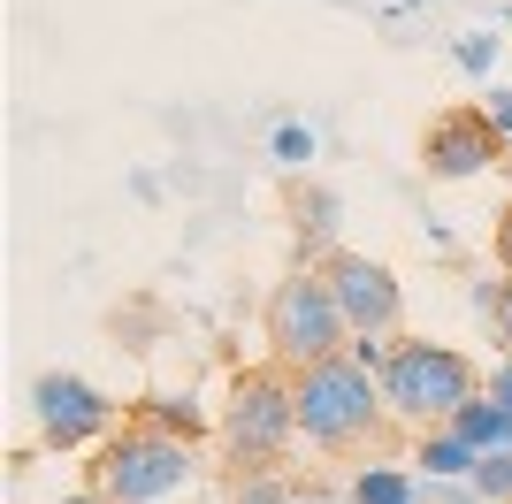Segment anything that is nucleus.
<instances>
[{
    "label": "nucleus",
    "mask_w": 512,
    "mask_h": 504,
    "mask_svg": "<svg viewBox=\"0 0 512 504\" xmlns=\"http://www.w3.org/2000/svg\"><path fill=\"white\" fill-rule=\"evenodd\" d=\"M375 420H383V382L352 367V359H321L299 375V436L321 443V451H344V443L375 436Z\"/></svg>",
    "instance_id": "f257e3e1"
},
{
    "label": "nucleus",
    "mask_w": 512,
    "mask_h": 504,
    "mask_svg": "<svg viewBox=\"0 0 512 504\" xmlns=\"http://www.w3.org/2000/svg\"><path fill=\"white\" fill-rule=\"evenodd\" d=\"M474 398H482V375L451 344H398V359H390V375H383V405L421 420V428H436V420L451 428L459 405H474Z\"/></svg>",
    "instance_id": "f03ea898"
},
{
    "label": "nucleus",
    "mask_w": 512,
    "mask_h": 504,
    "mask_svg": "<svg viewBox=\"0 0 512 504\" xmlns=\"http://www.w3.org/2000/svg\"><path fill=\"white\" fill-rule=\"evenodd\" d=\"M268 344H276L291 367H321V359H337L344 344H352V321H344L329 275H314V268L283 275L276 298H268Z\"/></svg>",
    "instance_id": "7ed1b4c3"
},
{
    "label": "nucleus",
    "mask_w": 512,
    "mask_h": 504,
    "mask_svg": "<svg viewBox=\"0 0 512 504\" xmlns=\"http://www.w3.org/2000/svg\"><path fill=\"white\" fill-rule=\"evenodd\" d=\"M192 474V443L161 436V428H130L100 451V497L107 504H161Z\"/></svg>",
    "instance_id": "20e7f679"
},
{
    "label": "nucleus",
    "mask_w": 512,
    "mask_h": 504,
    "mask_svg": "<svg viewBox=\"0 0 512 504\" xmlns=\"http://www.w3.org/2000/svg\"><path fill=\"white\" fill-rule=\"evenodd\" d=\"M222 436H230L237 459H276L283 443L299 436V382L268 375V367H253V375L230 382V405H222Z\"/></svg>",
    "instance_id": "39448f33"
},
{
    "label": "nucleus",
    "mask_w": 512,
    "mask_h": 504,
    "mask_svg": "<svg viewBox=\"0 0 512 504\" xmlns=\"http://www.w3.org/2000/svg\"><path fill=\"white\" fill-rule=\"evenodd\" d=\"M31 413H39L46 443H62V451H77V443L115 428V405H107L85 375H39L31 382Z\"/></svg>",
    "instance_id": "423d86ee"
},
{
    "label": "nucleus",
    "mask_w": 512,
    "mask_h": 504,
    "mask_svg": "<svg viewBox=\"0 0 512 504\" xmlns=\"http://www.w3.org/2000/svg\"><path fill=\"white\" fill-rule=\"evenodd\" d=\"M321 275H329V291H337V306H344V321H352V336H383L390 321H398V306H406L398 275H390L383 260H367V252H337Z\"/></svg>",
    "instance_id": "0eeeda50"
},
{
    "label": "nucleus",
    "mask_w": 512,
    "mask_h": 504,
    "mask_svg": "<svg viewBox=\"0 0 512 504\" xmlns=\"http://www.w3.org/2000/svg\"><path fill=\"white\" fill-rule=\"evenodd\" d=\"M497 123L482 115V107H459V115H436L428 123V138H421V161H428V176H444V184H459V176H482V168L497 161Z\"/></svg>",
    "instance_id": "6e6552de"
},
{
    "label": "nucleus",
    "mask_w": 512,
    "mask_h": 504,
    "mask_svg": "<svg viewBox=\"0 0 512 504\" xmlns=\"http://www.w3.org/2000/svg\"><path fill=\"white\" fill-rule=\"evenodd\" d=\"M413 466H428V482H474L482 451H474L459 428H428V436H421V459H413Z\"/></svg>",
    "instance_id": "1a4fd4ad"
},
{
    "label": "nucleus",
    "mask_w": 512,
    "mask_h": 504,
    "mask_svg": "<svg viewBox=\"0 0 512 504\" xmlns=\"http://www.w3.org/2000/svg\"><path fill=\"white\" fill-rule=\"evenodd\" d=\"M451 428H459L474 451H512V413L490 398V390H482L474 405H459V420H451Z\"/></svg>",
    "instance_id": "9d476101"
},
{
    "label": "nucleus",
    "mask_w": 512,
    "mask_h": 504,
    "mask_svg": "<svg viewBox=\"0 0 512 504\" xmlns=\"http://www.w3.org/2000/svg\"><path fill=\"white\" fill-rule=\"evenodd\" d=\"M352 504H421V482H413L406 466H360Z\"/></svg>",
    "instance_id": "9b49d317"
},
{
    "label": "nucleus",
    "mask_w": 512,
    "mask_h": 504,
    "mask_svg": "<svg viewBox=\"0 0 512 504\" xmlns=\"http://www.w3.org/2000/svg\"><path fill=\"white\" fill-rule=\"evenodd\" d=\"M474 489H482V504H512V451H482Z\"/></svg>",
    "instance_id": "f8f14e48"
},
{
    "label": "nucleus",
    "mask_w": 512,
    "mask_h": 504,
    "mask_svg": "<svg viewBox=\"0 0 512 504\" xmlns=\"http://www.w3.org/2000/svg\"><path fill=\"white\" fill-rule=\"evenodd\" d=\"M153 428H161V436H176V443H192V436H199V405H192V398H153Z\"/></svg>",
    "instance_id": "ddd939ff"
},
{
    "label": "nucleus",
    "mask_w": 512,
    "mask_h": 504,
    "mask_svg": "<svg viewBox=\"0 0 512 504\" xmlns=\"http://www.w3.org/2000/svg\"><path fill=\"white\" fill-rule=\"evenodd\" d=\"M268 153H276L283 168H306V161H314V130H306V123H276V138H268Z\"/></svg>",
    "instance_id": "4468645a"
},
{
    "label": "nucleus",
    "mask_w": 512,
    "mask_h": 504,
    "mask_svg": "<svg viewBox=\"0 0 512 504\" xmlns=\"http://www.w3.org/2000/svg\"><path fill=\"white\" fill-rule=\"evenodd\" d=\"M451 62L467 69V77H490V62H497V39H490V31H459V46H451Z\"/></svg>",
    "instance_id": "2eb2a0df"
},
{
    "label": "nucleus",
    "mask_w": 512,
    "mask_h": 504,
    "mask_svg": "<svg viewBox=\"0 0 512 504\" xmlns=\"http://www.w3.org/2000/svg\"><path fill=\"white\" fill-rule=\"evenodd\" d=\"M344 359H352V367H367V375H390V359H398V352H390L383 336H352V344H344Z\"/></svg>",
    "instance_id": "dca6fc26"
},
{
    "label": "nucleus",
    "mask_w": 512,
    "mask_h": 504,
    "mask_svg": "<svg viewBox=\"0 0 512 504\" xmlns=\"http://www.w3.org/2000/svg\"><path fill=\"white\" fill-rule=\"evenodd\" d=\"M299 230H306V237H329V230H337V199H329V191L299 199Z\"/></svg>",
    "instance_id": "f3484780"
},
{
    "label": "nucleus",
    "mask_w": 512,
    "mask_h": 504,
    "mask_svg": "<svg viewBox=\"0 0 512 504\" xmlns=\"http://www.w3.org/2000/svg\"><path fill=\"white\" fill-rule=\"evenodd\" d=\"M482 115H490V123H497V138L512 146V92H490V107H482Z\"/></svg>",
    "instance_id": "a211bd4d"
},
{
    "label": "nucleus",
    "mask_w": 512,
    "mask_h": 504,
    "mask_svg": "<svg viewBox=\"0 0 512 504\" xmlns=\"http://www.w3.org/2000/svg\"><path fill=\"white\" fill-rule=\"evenodd\" d=\"M237 497H245V504H299V497H283L276 482H245V489H237Z\"/></svg>",
    "instance_id": "6ab92c4d"
},
{
    "label": "nucleus",
    "mask_w": 512,
    "mask_h": 504,
    "mask_svg": "<svg viewBox=\"0 0 512 504\" xmlns=\"http://www.w3.org/2000/svg\"><path fill=\"white\" fill-rule=\"evenodd\" d=\"M490 398L512 413V359H497V367H490Z\"/></svg>",
    "instance_id": "aec40b11"
},
{
    "label": "nucleus",
    "mask_w": 512,
    "mask_h": 504,
    "mask_svg": "<svg viewBox=\"0 0 512 504\" xmlns=\"http://www.w3.org/2000/svg\"><path fill=\"white\" fill-rule=\"evenodd\" d=\"M497 336L512 344V275H505V298H497Z\"/></svg>",
    "instance_id": "412c9836"
},
{
    "label": "nucleus",
    "mask_w": 512,
    "mask_h": 504,
    "mask_svg": "<svg viewBox=\"0 0 512 504\" xmlns=\"http://www.w3.org/2000/svg\"><path fill=\"white\" fill-rule=\"evenodd\" d=\"M497 260H505V275H512V207H505V222H497Z\"/></svg>",
    "instance_id": "4be33fe9"
},
{
    "label": "nucleus",
    "mask_w": 512,
    "mask_h": 504,
    "mask_svg": "<svg viewBox=\"0 0 512 504\" xmlns=\"http://www.w3.org/2000/svg\"><path fill=\"white\" fill-rule=\"evenodd\" d=\"M62 504H107V497H100V489H85V497H62Z\"/></svg>",
    "instance_id": "5701e85b"
},
{
    "label": "nucleus",
    "mask_w": 512,
    "mask_h": 504,
    "mask_svg": "<svg viewBox=\"0 0 512 504\" xmlns=\"http://www.w3.org/2000/svg\"><path fill=\"white\" fill-rule=\"evenodd\" d=\"M299 504H321V497H299Z\"/></svg>",
    "instance_id": "b1692460"
}]
</instances>
